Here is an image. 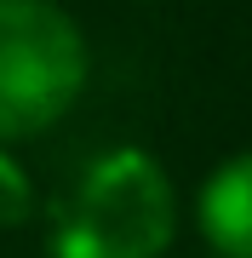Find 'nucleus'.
<instances>
[{"label":"nucleus","mask_w":252,"mask_h":258,"mask_svg":"<svg viewBox=\"0 0 252 258\" xmlns=\"http://www.w3.org/2000/svg\"><path fill=\"white\" fill-rule=\"evenodd\" d=\"M178 230L172 178L149 149H109L52 212V258H160Z\"/></svg>","instance_id":"f257e3e1"},{"label":"nucleus","mask_w":252,"mask_h":258,"mask_svg":"<svg viewBox=\"0 0 252 258\" xmlns=\"http://www.w3.org/2000/svg\"><path fill=\"white\" fill-rule=\"evenodd\" d=\"M86 35L57 0H0V144L57 126L86 92Z\"/></svg>","instance_id":"f03ea898"},{"label":"nucleus","mask_w":252,"mask_h":258,"mask_svg":"<svg viewBox=\"0 0 252 258\" xmlns=\"http://www.w3.org/2000/svg\"><path fill=\"white\" fill-rule=\"evenodd\" d=\"M195 224L224 258H252V149L229 155L195 195Z\"/></svg>","instance_id":"7ed1b4c3"},{"label":"nucleus","mask_w":252,"mask_h":258,"mask_svg":"<svg viewBox=\"0 0 252 258\" xmlns=\"http://www.w3.org/2000/svg\"><path fill=\"white\" fill-rule=\"evenodd\" d=\"M35 212V189H29V172L0 149V224H23Z\"/></svg>","instance_id":"20e7f679"}]
</instances>
